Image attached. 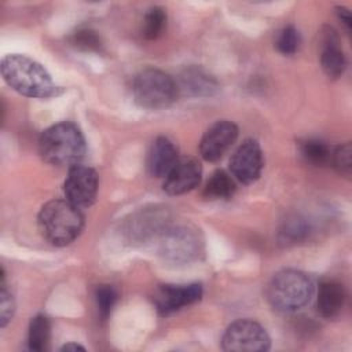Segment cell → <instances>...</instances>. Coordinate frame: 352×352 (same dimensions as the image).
<instances>
[{
    "instance_id": "6da1fadb",
    "label": "cell",
    "mask_w": 352,
    "mask_h": 352,
    "mask_svg": "<svg viewBox=\"0 0 352 352\" xmlns=\"http://www.w3.org/2000/svg\"><path fill=\"white\" fill-rule=\"evenodd\" d=\"M0 69L4 81L23 96L47 99L62 94V88L52 81L45 67L26 55H6Z\"/></svg>"
},
{
    "instance_id": "7a4b0ae2",
    "label": "cell",
    "mask_w": 352,
    "mask_h": 352,
    "mask_svg": "<svg viewBox=\"0 0 352 352\" xmlns=\"http://www.w3.org/2000/svg\"><path fill=\"white\" fill-rule=\"evenodd\" d=\"M41 235L54 246H66L78 238L84 228L81 209L67 199H52L44 204L37 214Z\"/></svg>"
},
{
    "instance_id": "3957f363",
    "label": "cell",
    "mask_w": 352,
    "mask_h": 352,
    "mask_svg": "<svg viewBox=\"0 0 352 352\" xmlns=\"http://www.w3.org/2000/svg\"><path fill=\"white\" fill-rule=\"evenodd\" d=\"M87 150L80 128L70 121H60L43 131L38 139L41 158L56 166L76 165Z\"/></svg>"
},
{
    "instance_id": "277c9868",
    "label": "cell",
    "mask_w": 352,
    "mask_h": 352,
    "mask_svg": "<svg viewBox=\"0 0 352 352\" xmlns=\"http://www.w3.org/2000/svg\"><path fill=\"white\" fill-rule=\"evenodd\" d=\"M314 294L311 278L298 270H282L268 283L267 300L279 312L290 314L304 308Z\"/></svg>"
},
{
    "instance_id": "5b68a950",
    "label": "cell",
    "mask_w": 352,
    "mask_h": 352,
    "mask_svg": "<svg viewBox=\"0 0 352 352\" xmlns=\"http://www.w3.org/2000/svg\"><path fill=\"white\" fill-rule=\"evenodd\" d=\"M135 102L144 109L158 110L170 106L177 95V82L165 72L154 67L140 70L132 82Z\"/></svg>"
},
{
    "instance_id": "8992f818",
    "label": "cell",
    "mask_w": 352,
    "mask_h": 352,
    "mask_svg": "<svg viewBox=\"0 0 352 352\" xmlns=\"http://www.w3.org/2000/svg\"><path fill=\"white\" fill-rule=\"evenodd\" d=\"M157 241L160 256L173 264L191 263L204 253V235L192 224H170Z\"/></svg>"
},
{
    "instance_id": "52a82bcc",
    "label": "cell",
    "mask_w": 352,
    "mask_h": 352,
    "mask_svg": "<svg viewBox=\"0 0 352 352\" xmlns=\"http://www.w3.org/2000/svg\"><path fill=\"white\" fill-rule=\"evenodd\" d=\"M172 224V213L165 205H148L138 209L125 219L122 234L132 245H140L158 239Z\"/></svg>"
},
{
    "instance_id": "ba28073f",
    "label": "cell",
    "mask_w": 352,
    "mask_h": 352,
    "mask_svg": "<svg viewBox=\"0 0 352 352\" xmlns=\"http://www.w3.org/2000/svg\"><path fill=\"white\" fill-rule=\"evenodd\" d=\"M271 346L267 330L250 319L232 322L223 334L221 348L228 352H265Z\"/></svg>"
},
{
    "instance_id": "9c48e42d",
    "label": "cell",
    "mask_w": 352,
    "mask_h": 352,
    "mask_svg": "<svg viewBox=\"0 0 352 352\" xmlns=\"http://www.w3.org/2000/svg\"><path fill=\"white\" fill-rule=\"evenodd\" d=\"M99 177L94 168L76 164L69 168L63 183L66 199L73 205L81 208L91 206L98 195Z\"/></svg>"
},
{
    "instance_id": "30bf717a",
    "label": "cell",
    "mask_w": 352,
    "mask_h": 352,
    "mask_svg": "<svg viewBox=\"0 0 352 352\" xmlns=\"http://www.w3.org/2000/svg\"><path fill=\"white\" fill-rule=\"evenodd\" d=\"M263 151L256 139H245L230 160L231 175L243 184L254 183L263 170Z\"/></svg>"
},
{
    "instance_id": "8fae6325",
    "label": "cell",
    "mask_w": 352,
    "mask_h": 352,
    "mask_svg": "<svg viewBox=\"0 0 352 352\" xmlns=\"http://www.w3.org/2000/svg\"><path fill=\"white\" fill-rule=\"evenodd\" d=\"M201 297L202 286L199 283L162 285L154 296V304L160 315L168 316L184 307L198 302Z\"/></svg>"
},
{
    "instance_id": "7c38bea8",
    "label": "cell",
    "mask_w": 352,
    "mask_h": 352,
    "mask_svg": "<svg viewBox=\"0 0 352 352\" xmlns=\"http://www.w3.org/2000/svg\"><path fill=\"white\" fill-rule=\"evenodd\" d=\"M238 126L232 121L220 120L213 122L204 133L199 143V153L205 161L214 162L235 143Z\"/></svg>"
},
{
    "instance_id": "4fadbf2b",
    "label": "cell",
    "mask_w": 352,
    "mask_h": 352,
    "mask_svg": "<svg viewBox=\"0 0 352 352\" xmlns=\"http://www.w3.org/2000/svg\"><path fill=\"white\" fill-rule=\"evenodd\" d=\"M202 176L201 164L191 157L179 158L175 166L165 176L164 191L169 195H182L194 190Z\"/></svg>"
},
{
    "instance_id": "5bb4252c",
    "label": "cell",
    "mask_w": 352,
    "mask_h": 352,
    "mask_svg": "<svg viewBox=\"0 0 352 352\" xmlns=\"http://www.w3.org/2000/svg\"><path fill=\"white\" fill-rule=\"evenodd\" d=\"M179 91L195 98H209L217 94V80L201 66H187L179 76Z\"/></svg>"
},
{
    "instance_id": "9a60e30c",
    "label": "cell",
    "mask_w": 352,
    "mask_h": 352,
    "mask_svg": "<svg viewBox=\"0 0 352 352\" xmlns=\"http://www.w3.org/2000/svg\"><path fill=\"white\" fill-rule=\"evenodd\" d=\"M320 65L326 76L330 78L340 77L346 67L345 55L340 47L338 36L333 28H326L322 34Z\"/></svg>"
},
{
    "instance_id": "2e32d148",
    "label": "cell",
    "mask_w": 352,
    "mask_h": 352,
    "mask_svg": "<svg viewBox=\"0 0 352 352\" xmlns=\"http://www.w3.org/2000/svg\"><path fill=\"white\" fill-rule=\"evenodd\" d=\"M177 148L176 146L165 136H158L148 151L147 168L148 172L155 177H165L169 170L177 162Z\"/></svg>"
},
{
    "instance_id": "e0dca14e",
    "label": "cell",
    "mask_w": 352,
    "mask_h": 352,
    "mask_svg": "<svg viewBox=\"0 0 352 352\" xmlns=\"http://www.w3.org/2000/svg\"><path fill=\"white\" fill-rule=\"evenodd\" d=\"M345 302L344 286L334 279H324L318 289V311L326 319L336 318Z\"/></svg>"
},
{
    "instance_id": "ac0fdd59",
    "label": "cell",
    "mask_w": 352,
    "mask_h": 352,
    "mask_svg": "<svg viewBox=\"0 0 352 352\" xmlns=\"http://www.w3.org/2000/svg\"><path fill=\"white\" fill-rule=\"evenodd\" d=\"M234 179L223 169H217L209 177L205 188L204 197L208 199H227L235 192Z\"/></svg>"
},
{
    "instance_id": "d6986e66",
    "label": "cell",
    "mask_w": 352,
    "mask_h": 352,
    "mask_svg": "<svg viewBox=\"0 0 352 352\" xmlns=\"http://www.w3.org/2000/svg\"><path fill=\"white\" fill-rule=\"evenodd\" d=\"M309 235V224L300 216L287 217L278 231V241L282 245H296L307 239Z\"/></svg>"
},
{
    "instance_id": "ffe728a7",
    "label": "cell",
    "mask_w": 352,
    "mask_h": 352,
    "mask_svg": "<svg viewBox=\"0 0 352 352\" xmlns=\"http://www.w3.org/2000/svg\"><path fill=\"white\" fill-rule=\"evenodd\" d=\"M51 336V324L44 315H36L30 319L28 330V346L33 352H43L47 349Z\"/></svg>"
},
{
    "instance_id": "44dd1931",
    "label": "cell",
    "mask_w": 352,
    "mask_h": 352,
    "mask_svg": "<svg viewBox=\"0 0 352 352\" xmlns=\"http://www.w3.org/2000/svg\"><path fill=\"white\" fill-rule=\"evenodd\" d=\"M300 153L302 158L316 166L324 165L330 161L331 151L330 148L320 140L316 139H307L300 143Z\"/></svg>"
},
{
    "instance_id": "7402d4cb",
    "label": "cell",
    "mask_w": 352,
    "mask_h": 352,
    "mask_svg": "<svg viewBox=\"0 0 352 352\" xmlns=\"http://www.w3.org/2000/svg\"><path fill=\"white\" fill-rule=\"evenodd\" d=\"M166 26V12L162 7L154 6L148 8L143 22V36L148 40L160 37Z\"/></svg>"
},
{
    "instance_id": "603a6c76",
    "label": "cell",
    "mask_w": 352,
    "mask_h": 352,
    "mask_svg": "<svg viewBox=\"0 0 352 352\" xmlns=\"http://www.w3.org/2000/svg\"><path fill=\"white\" fill-rule=\"evenodd\" d=\"M69 41L74 48H78L82 51H100L102 48L100 36L89 28L76 30L70 36Z\"/></svg>"
},
{
    "instance_id": "cb8c5ba5",
    "label": "cell",
    "mask_w": 352,
    "mask_h": 352,
    "mask_svg": "<svg viewBox=\"0 0 352 352\" xmlns=\"http://www.w3.org/2000/svg\"><path fill=\"white\" fill-rule=\"evenodd\" d=\"M117 290L110 285H100L95 290V298L99 315L106 319L117 302Z\"/></svg>"
},
{
    "instance_id": "d4e9b609",
    "label": "cell",
    "mask_w": 352,
    "mask_h": 352,
    "mask_svg": "<svg viewBox=\"0 0 352 352\" xmlns=\"http://www.w3.org/2000/svg\"><path fill=\"white\" fill-rule=\"evenodd\" d=\"M300 45V34L298 30L289 25L283 28L279 32V36L276 38V48L283 55H293Z\"/></svg>"
},
{
    "instance_id": "484cf974",
    "label": "cell",
    "mask_w": 352,
    "mask_h": 352,
    "mask_svg": "<svg viewBox=\"0 0 352 352\" xmlns=\"http://www.w3.org/2000/svg\"><path fill=\"white\" fill-rule=\"evenodd\" d=\"M330 161L333 162V166L344 175H349L352 169V146L349 142L340 144L331 151Z\"/></svg>"
},
{
    "instance_id": "4316f807",
    "label": "cell",
    "mask_w": 352,
    "mask_h": 352,
    "mask_svg": "<svg viewBox=\"0 0 352 352\" xmlns=\"http://www.w3.org/2000/svg\"><path fill=\"white\" fill-rule=\"evenodd\" d=\"M15 312V302L12 294L7 290L4 280H1L0 289V326L6 327Z\"/></svg>"
},
{
    "instance_id": "83f0119b",
    "label": "cell",
    "mask_w": 352,
    "mask_h": 352,
    "mask_svg": "<svg viewBox=\"0 0 352 352\" xmlns=\"http://www.w3.org/2000/svg\"><path fill=\"white\" fill-rule=\"evenodd\" d=\"M337 11V16L340 18V21L345 25L346 30L349 32L352 28V16H351V11L345 7H336Z\"/></svg>"
},
{
    "instance_id": "f1b7e54d",
    "label": "cell",
    "mask_w": 352,
    "mask_h": 352,
    "mask_svg": "<svg viewBox=\"0 0 352 352\" xmlns=\"http://www.w3.org/2000/svg\"><path fill=\"white\" fill-rule=\"evenodd\" d=\"M85 351V348L84 346H81V345H78V344H76V342H69V344H65L63 346H62V351Z\"/></svg>"
}]
</instances>
